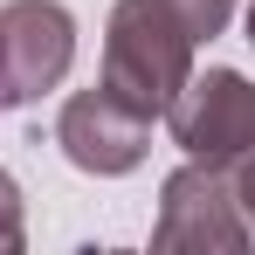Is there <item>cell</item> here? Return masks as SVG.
<instances>
[{
	"instance_id": "6da1fadb",
	"label": "cell",
	"mask_w": 255,
	"mask_h": 255,
	"mask_svg": "<svg viewBox=\"0 0 255 255\" xmlns=\"http://www.w3.org/2000/svg\"><path fill=\"white\" fill-rule=\"evenodd\" d=\"M193 76V35L166 0H118L104 28V90L125 97L138 118H166L179 83Z\"/></svg>"
},
{
	"instance_id": "7a4b0ae2",
	"label": "cell",
	"mask_w": 255,
	"mask_h": 255,
	"mask_svg": "<svg viewBox=\"0 0 255 255\" xmlns=\"http://www.w3.org/2000/svg\"><path fill=\"white\" fill-rule=\"evenodd\" d=\"M152 249L159 255H242L249 249V214L235 207V179L228 166L186 159L159 186V221H152Z\"/></svg>"
},
{
	"instance_id": "3957f363",
	"label": "cell",
	"mask_w": 255,
	"mask_h": 255,
	"mask_svg": "<svg viewBox=\"0 0 255 255\" xmlns=\"http://www.w3.org/2000/svg\"><path fill=\"white\" fill-rule=\"evenodd\" d=\"M166 125L179 138L186 159L200 166H235L255 152V83L242 69H207V76H186L179 97L166 104Z\"/></svg>"
},
{
	"instance_id": "277c9868",
	"label": "cell",
	"mask_w": 255,
	"mask_h": 255,
	"mask_svg": "<svg viewBox=\"0 0 255 255\" xmlns=\"http://www.w3.org/2000/svg\"><path fill=\"white\" fill-rule=\"evenodd\" d=\"M76 62V14L62 0H7L0 7V111L35 104Z\"/></svg>"
},
{
	"instance_id": "5b68a950",
	"label": "cell",
	"mask_w": 255,
	"mask_h": 255,
	"mask_svg": "<svg viewBox=\"0 0 255 255\" xmlns=\"http://www.w3.org/2000/svg\"><path fill=\"white\" fill-rule=\"evenodd\" d=\"M55 145L76 172H97V179H118V172L145 166V145H152V118H138L125 97L111 90H76L55 118Z\"/></svg>"
},
{
	"instance_id": "8992f818",
	"label": "cell",
	"mask_w": 255,
	"mask_h": 255,
	"mask_svg": "<svg viewBox=\"0 0 255 255\" xmlns=\"http://www.w3.org/2000/svg\"><path fill=\"white\" fill-rule=\"evenodd\" d=\"M172 14H179V28L193 35V42H214L228 21H235V0H166Z\"/></svg>"
},
{
	"instance_id": "52a82bcc",
	"label": "cell",
	"mask_w": 255,
	"mask_h": 255,
	"mask_svg": "<svg viewBox=\"0 0 255 255\" xmlns=\"http://www.w3.org/2000/svg\"><path fill=\"white\" fill-rule=\"evenodd\" d=\"M28 249V221H21V186L0 172V255H21Z\"/></svg>"
},
{
	"instance_id": "ba28073f",
	"label": "cell",
	"mask_w": 255,
	"mask_h": 255,
	"mask_svg": "<svg viewBox=\"0 0 255 255\" xmlns=\"http://www.w3.org/2000/svg\"><path fill=\"white\" fill-rule=\"evenodd\" d=\"M228 179H235V207L249 214V228H255V152H249V159H235Z\"/></svg>"
},
{
	"instance_id": "9c48e42d",
	"label": "cell",
	"mask_w": 255,
	"mask_h": 255,
	"mask_svg": "<svg viewBox=\"0 0 255 255\" xmlns=\"http://www.w3.org/2000/svg\"><path fill=\"white\" fill-rule=\"evenodd\" d=\"M249 48H255V7H249Z\"/></svg>"
}]
</instances>
